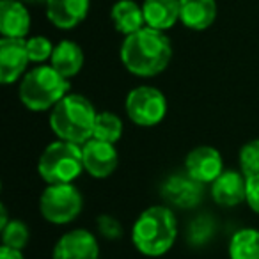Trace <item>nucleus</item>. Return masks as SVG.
I'll return each instance as SVG.
<instances>
[{
  "label": "nucleus",
  "mask_w": 259,
  "mask_h": 259,
  "mask_svg": "<svg viewBox=\"0 0 259 259\" xmlns=\"http://www.w3.org/2000/svg\"><path fill=\"white\" fill-rule=\"evenodd\" d=\"M236 170H224L211 183V197L217 204L234 208L247 197V176Z\"/></svg>",
  "instance_id": "obj_13"
},
{
  "label": "nucleus",
  "mask_w": 259,
  "mask_h": 259,
  "mask_svg": "<svg viewBox=\"0 0 259 259\" xmlns=\"http://www.w3.org/2000/svg\"><path fill=\"white\" fill-rule=\"evenodd\" d=\"M122 135V121L112 112H100L96 115V121H94V130H93V137L100 139V141L115 142L121 139Z\"/></svg>",
  "instance_id": "obj_21"
},
{
  "label": "nucleus",
  "mask_w": 259,
  "mask_h": 259,
  "mask_svg": "<svg viewBox=\"0 0 259 259\" xmlns=\"http://www.w3.org/2000/svg\"><path fill=\"white\" fill-rule=\"evenodd\" d=\"M231 259H259V231L240 229L233 234L229 241Z\"/></svg>",
  "instance_id": "obj_20"
},
{
  "label": "nucleus",
  "mask_w": 259,
  "mask_h": 259,
  "mask_svg": "<svg viewBox=\"0 0 259 259\" xmlns=\"http://www.w3.org/2000/svg\"><path fill=\"white\" fill-rule=\"evenodd\" d=\"M82 146L68 141H55L41 153L37 172L48 185L73 183L82 174Z\"/></svg>",
  "instance_id": "obj_5"
},
{
  "label": "nucleus",
  "mask_w": 259,
  "mask_h": 259,
  "mask_svg": "<svg viewBox=\"0 0 259 259\" xmlns=\"http://www.w3.org/2000/svg\"><path fill=\"white\" fill-rule=\"evenodd\" d=\"M96 226H98L100 234L107 238V240H119V238L122 236V226L114 217H108V215L98 217Z\"/></svg>",
  "instance_id": "obj_25"
},
{
  "label": "nucleus",
  "mask_w": 259,
  "mask_h": 259,
  "mask_svg": "<svg viewBox=\"0 0 259 259\" xmlns=\"http://www.w3.org/2000/svg\"><path fill=\"white\" fill-rule=\"evenodd\" d=\"M172 45L162 30L144 27L124 37L121 45V62L137 76H155L169 66Z\"/></svg>",
  "instance_id": "obj_1"
},
{
  "label": "nucleus",
  "mask_w": 259,
  "mask_h": 259,
  "mask_svg": "<svg viewBox=\"0 0 259 259\" xmlns=\"http://www.w3.org/2000/svg\"><path fill=\"white\" fill-rule=\"evenodd\" d=\"M142 11L146 27L165 32L180 22V0H144Z\"/></svg>",
  "instance_id": "obj_16"
},
{
  "label": "nucleus",
  "mask_w": 259,
  "mask_h": 259,
  "mask_svg": "<svg viewBox=\"0 0 259 259\" xmlns=\"http://www.w3.org/2000/svg\"><path fill=\"white\" fill-rule=\"evenodd\" d=\"M178 236V222L167 206L144 209L132 227V240L141 254L156 257L172 248Z\"/></svg>",
  "instance_id": "obj_2"
},
{
  "label": "nucleus",
  "mask_w": 259,
  "mask_h": 259,
  "mask_svg": "<svg viewBox=\"0 0 259 259\" xmlns=\"http://www.w3.org/2000/svg\"><path fill=\"white\" fill-rule=\"evenodd\" d=\"M69 91V78L52 66H37L23 76L20 83V100L29 110L43 112L54 108Z\"/></svg>",
  "instance_id": "obj_4"
},
{
  "label": "nucleus",
  "mask_w": 259,
  "mask_h": 259,
  "mask_svg": "<svg viewBox=\"0 0 259 259\" xmlns=\"http://www.w3.org/2000/svg\"><path fill=\"white\" fill-rule=\"evenodd\" d=\"M98 112L85 96L66 94L54 108L50 115V128L61 141L85 144L93 139L94 121Z\"/></svg>",
  "instance_id": "obj_3"
},
{
  "label": "nucleus",
  "mask_w": 259,
  "mask_h": 259,
  "mask_svg": "<svg viewBox=\"0 0 259 259\" xmlns=\"http://www.w3.org/2000/svg\"><path fill=\"white\" fill-rule=\"evenodd\" d=\"M29 227L22 220H9L6 227H2V243L6 247L23 250L29 243Z\"/></svg>",
  "instance_id": "obj_22"
},
{
  "label": "nucleus",
  "mask_w": 259,
  "mask_h": 259,
  "mask_svg": "<svg viewBox=\"0 0 259 259\" xmlns=\"http://www.w3.org/2000/svg\"><path fill=\"white\" fill-rule=\"evenodd\" d=\"M22 2H41V0H22Z\"/></svg>",
  "instance_id": "obj_28"
},
{
  "label": "nucleus",
  "mask_w": 259,
  "mask_h": 259,
  "mask_svg": "<svg viewBox=\"0 0 259 259\" xmlns=\"http://www.w3.org/2000/svg\"><path fill=\"white\" fill-rule=\"evenodd\" d=\"M126 114L139 126H155L165 117L167 100L156 87H135L126 96Z\"/></svg>",
  "instance_id": "obj_7"
},
{
  "label": "nucleus",
  "mask_w": 259,
  "mask_h": 259,
  "mask_svg": "<svg viewBox=\"0 0 259 259\" xmlns=\"http://www.w3.org/2000/svg\"><path fill=\"white\" fill-rule=\"evenodd\" d=\"M240 167L243 176L259 174V139L247 142L240 149Z\"/></svg>",
  "instance_id": "obj_23"
},
{
  "label": "nucleus",
  "mask_w": 259,
  "mask_h": 259,
  "mask_svg": "<svg viewBox=\"0 0 259 259\" xmlns=\"http://www.w3.org/2000/svg\"><path fill=\"white\" fill-rule=\"evenodd\" d=\"M110 18L114 22L115 30L124 36H130L146 27L142 6H139L135 0H117L112 6Z\"/></svg>",
  "instance_id": "obj_18"
},
{
  "label": "nucleus",
  "mask_w": 259,
  "mask_h": 259,
  "mask_svg": "<svg viewBox=\"0 0 259 259\" xmlns=\"http://www.w3.org/2000/svg\"><path fill=\"white\" fill-rule=\"evenodd\" d=\"M54 259H98L100 247L96 236L85 229H75L62 234L54 247Z\"/></svg>",
  "instance_id": "obj_10"
},
{
  "label": "nucleus",
  "mask_w": 259,
  "mask_h": 259,
  "mask_svg": "<svg viewBox=\"0 0 259 259\" xmlns=\"http://www.w3.org/2000/svg\"><path fill=\"white\" fill-rule=\"evenodd\" d=\"M54 48L55 47L48 37L34 36L27 39V52H29L30 62H45L48 59H52Z\"/></svg>",
  "instance_id": "obj_24"
},
{
  "label": "nucleus",
  "mask_w": 259,
  "mask_h": 259,
  "mask_svg": "<svg viewBox=\"0 0 259 259\" xmlns=\"http://www.w3.org/2000/svg\"><path fill=\"white\" fill-rule=\"evenodd\" d=\"M0 259H23V254L22 250H16V248L2 245V248H0Z\"/></svg>",
  "instance_id": "obj_27"
},
{
  "label": "nucleus",
  "mask_w": 259,
  "mask_h": 259,
  "mask_svg": "<svg viewBox=\"0 0 259 259\" xmlns=\"http://www.w3.org/2000/svg\"><path fill=\"white\" fill-rule=\"evenodd\" d=\"M83 169L93 178L103 180L108 178L117 167V151L114 144L100 141V139H89L85 144H82Z\"/></svg>",
  "instance_id": "obj_9"
},
{
  "label": "nucleus",
  "mask_w": 259,
  "mask_h": 259,
  "mask_svg": "<svg viewBox=\"0 0 259 259\" xmlns=\"http://www.w3.org/2000/svg\"><path fill=\"white\" fill-rule=\"evenodd\" d=\"M47 16L57 29L69 30L85 20L91 0H45Z\"/></svg>",
  "instance_id": "obj_12"
},
{
  "label": "nucleus",
  "mask_w": 259,
  "mask_h": 259,
  "mask_svg": "<svg viewBox=\"0 0 259 259\" xmlns=\"http://www.w3.org/2000/svg\"><path fill=\"white\" fill-rule=\"evenodd\" d=\"M245 201L252 211L259 213V174L247 176V197H245Z\"/></svg>",
  "instance_id": "obj_26"
},
{
  "label": "nucleus",
  "mask_w": 259,
  "mask_h": 259,
  "mask_svg": "<svg viewBox=\"0 0 259 259\" xmlns=\"http://www.w3.org/2000/svg\"><path fill=\"white\" fill-rule=\"evenodd\" d=\"M50 66L66 78L78 75L83 66V52L75 41L64 39L54 48Z\"/></svg>",
  "instance_id": "obj_19"
},
{
  "label": "nucleus",
  "mask_w": 259,
  "mask_h": 259,
  "mask_svg": "<svg viewBox=\"0 0 259 259\" xmlns=\"http://www.w3.org/2000/svg\"><path fill=\"white\" fill-rule=\"evenodd\" d=\"M82 195L71 183L48 185L41 194L39 211L50 224H69L82 211Z\"/></svg>",
  "instance_id": "obj_6"
},
{
  "label": "nucleus",
  "mask_w": 259,
  "mask_h": 259,
  "mask_svg": "<svg viewBox=\"0 0 259 259\" xmlns=\"http://www.w3.org/2000/svg\"><path fill=\"white\" fill-rule=\"evenodd\" d=\"M217 20L215 0H180V22L192 30H206Z\"/></svg>",
  "instance_id": "obj_15"
},
{
  "label": "nucleus",
  "mask_w": 259,
  "mask_h": 259,
  "mask_svg": "<svg viewBox=\"0 0 259 259\" xmlns=\"http://www.w3.org/2000/svg\"><path fill=\"white\" fill-rule=\"evenodd\" d=\"M199 181L192 180L190 176H172L167 180V183L162 188V195L167 202L180 206V208H192L202 197Z\"/></svg>",
  "instance_id": "obj_17"
},
{
  "label": "nucleus",
  "mask_w": 259,
  "mask_h": 259,
  "mask_svg": "<svg viewBox=\"0 0 259 259\" xmlns=\"http://www.w3.org/2000/svg\"><path fill=\"white\" fill-rule=\"evenodd\" d=\"M30 30V15L22 0L0 2V32L2 37L25 39Z\"/></svg>",
  "instance_id": "obj_14"
},
{
  "label": "nucleus",
  "mask_w": 259,
  "mask_h": 259,
  "mask_svg": "<svg viewBox=\"0 0 259 259\" xmlns=\"http://www.w3.org/2000/svg\"><path fill=\"white\" fill-rule=\"evenodd\" d=\"M29 61L27 39H16V37L0 39V82L4 85L16 82L25 73Z\"/></svg>",
  "instance_id": "obj_8"
},
{
  "label": "nucleus",
  "mask_w": 259,
  "mask_h": 259,
  "mask_svg": "<svg viewBox=\"0 0 259 259\" xmlns=\"http://www.w3.org/2000/svg\"><path fill=\"white\" fill-rule=\"evenodd\" d=\"M185 167L188 176L199 183H213L224 172L222 156L215 148L209 146H199L192 149L187 155Z\"/></svg>",
  "instance_id": "obj_11"
}]
</instances>
